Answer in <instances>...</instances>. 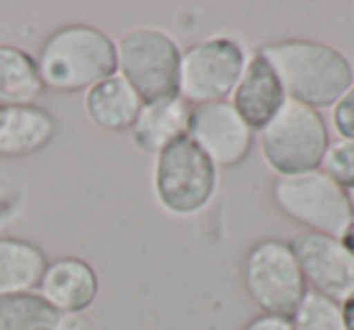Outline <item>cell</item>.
<instances>
[{"instance_id":"6da1fadb","label":"cell","mask_w":354,"mask_h":330,"mask_svg":"<svg viewBox=\"0 0 354 330\" xmlns=\"http://www.w3.org/2000/svg\"><path fill=\"white\" fill-rule=\"evenodd\" d=\"M267 64L279 75L286 98L310 109L335 107L354 85V71L339 49L313 39H281L262 44Z\"/></svg>"},{"instance_id":"7a4b0ae2","label":"cell","mask_w":354,"mask_h":330,"mask_svg":"<svg viewBox=\"0 0 354 330\" xmlns=\"http://www.w3.org/2000/svg\"><path fill=\"white\" fill-rule=\"evenodd\" d=\"M44 88L54 93H88L117 73V44L90 25H66L51 32L37 56Z\"/></svg>"},{"instance_id":"3957f363","label":"cell","mask_w":354,"mask_h":330,"mask_svg":"<svg viewBox=\"0 0 354 330\" xmlns=\"http://www.w3.org/2000/svg\"><path fill=\"white\" fill-rule=\"evenodd\" d=\"M330 146L328 124L318 109L286 100L274 119L260 131V153L277 178L320 168Z\"/></svg>"},{"instance_id":"277c9868","label":"cell","mask_w":354,"mask_h":330,"mask_svg":"<svg viewBox=\"0 0 354 330\" xmlns=\"http://www.w3.org/2000/svg\"><path fill=\"white\" fill-rule=\"evenodd\" d=\"M218 168L189 136L170 143L156 156L153 192L172 217H194L214 199Z\"/></svg>"},{"instance_id":"5b68a950","label":"cell","mask_w":354,"mask_h":330,"mask_svg":"<svg viewBox=\"0 0 354 330\" xmlns=\"http://www.w3.org/2000/svg\"><path fill=\"white\" fill-rule=\"evenodd\" d=\"M243 282L262 313L289 320L308 294V284L294 250L279 238H262L248 250L243 262Z\"/></svg>"},{"instance_id":"8992f818","label":"cell","mask_w":354,"mask_h":330,"mask_svg":"<svg viewBox=\"0 0 354 330\" xmlns=\"http://www.w3.org/2000/svg\"><path fill=\"white\" fill-rule=\"evenodd\" d=\"M183 51L167 32L156 27L129 30L117 42V73L143 102L177 95Z\"/></svg>"},{"instance_id":"52a82bcc","label":"cell","mask_w":354,"mask_h":330,"mask_svg":"<svg viewBox=\"0 0 354 330\" xmlns=\"http://www.w3.org/2000/svg\"><path fill=\"white\" fill-rule=\"evenodd\" d=\"M272 199L284 217L306 226V231L333 238H342L354 219L347 192L320 170L277 178Z\"/></svg>"},{"instance_id":"ba28073f","label":"cell","mask_w":354,"mask_h":330,"mask_svg":"<svg viewBox=\"0 0 354 330\" xmlns=\"http://www.w3.org/2000/svg\"><path fill=\"white\" fill-rule=\"evenodd\" d=\"M248 64V54L231 37H209L183 51L177 95L192 107L226 102Z\"/></svg>"},{"instance_id":"9c48e42d","label":"cell","mask_w":354,"mask_h":330,"mask_svg":"<svg viewBox=\"0 0 354 330\" xmlns=\"http://www.w3.org/2000/svg\"><path fill=\"white\" fill-rule=\"evenodd\" d=\"M304 272L308 291L342 304L354 294V255L339 238L325 233L301 231L289 241Z\"/></svg>"},{"instance_id":"30bf717a","label":"cell","mask_w":354,"mask_h":330,"mask_svg":"<svg viewBox=\"0 0 354 330\" xmlns=\"http://www.w3.org/2000/svg\"><path fill=\"white\" fill-rule=\"evenodd\" d=\"M187 136L212 158L216 168H236L248 158L255 141V131L228 100L192 107Z\"/></svg>"},{"instance_id":"8fae6325","label":"cell","mask_w":354,"mask_h":330,"mask_svg":"<svg viewBox=\"0 0 354 330\" xmlns=\"http://www.w3.org/2000/svg\"><path fill=\"white\" fill-rule=\"evenodd\" d=\"M286 93L281 88L279 75L274 73L267 59L255 51L252 56H248L245 71H243L241 80H238L236 90L231 95V104L241 119L260 134L272 119L279 114V109L286 102Z\"/></svg>"},{"instance_id":"7c38bea8","label":"cell","mask_w":354,"mask_h":330,"mask_svg":"<svg viewBox=\"0 0 354 330\" xmlns=\"http://www.w3.org/2000/svg\"><path fill=\"white\" fill-rule=\"evenodd\" d=\"M39 289L61 315H75L88 311L97 299L100 279L90 262L80 257H59L46 265Z\"/></svg>"},{"instance_id":"4fadbf2b","label":"cell","mask_w":354,"mask_h":330,"mask_svg":"<svg viewBox=\"0 0 354 330\" xmlns=\"http://www.w3.org/2000/svg\"><path fill=\"white\" fill-rule=\"evenodd\" d=\"M189 119H192V104L180 95H170V98L143 102L129 134L136 148L158 156L162 148L187 136Z\"/></svg>"},{"instance_id":"5bb4252c","label":"cell","mask_w":354,"mask_h":330,"mask_svg":"<svg viewBox=\"0 0 354 330\" xmlns=\"http://www.w3.org/2000/svg\"><path fill=\"white\" fill-rule=\"evenodd\" d=\"M56 136V122L39 104H0V158L41 151Z\"/></svg>"},{"instance_id":"9a60e30c","label":"cell","mask_w":354,"mask_h":330,"mask_svg":"<svg viewBox=\"0 0 354 330\" xmlns=\"http://www.w3.org/2000/svg\"><path fill=\"white\" fill-rule=\"evenodd\" d=\"M143 100L119 73L100 80L85 93V114L97 129L109 134L131 131Z\"/></svg>"},{"instance_id":"2e32d148","label":"cell","mask_w":354,"mask_h":330,"mask_svg":"<svg viewBox=\"0 0 354 330\" xmlns=\"http://www.w3.org/2000/svg\"><path fill=\"white\" fill-rule=\"evenodd\" d=\"M46 255L25 238L0 236V294L35 291L46 272Z\"/></svg>"},{"instance_id":"e0dca14e","label":"cell","mask_w":354,"mask_h":330,"mask_svg":"<svg viewBox=\"0 0 354 330\" xmlns=\"http://www.w3.org/2000/svg\"><path fill=\"white\" fill-rule=\"evenodd\" d=\"M41 93L37 59L20 46L0 44V104H35Z\"/></svg>"},{"instance_id":"ac0fdd59","label":"cell","mask_w":354,"mask_h":330,"mask_svg":"<svg viewBox=\"0 0 354 330\" xmlns=\"http://www.w3.org/2000/svg\"><path fill=\"white\" fill-rule=\"evenodd\" d=\"M61 313L37 291L0 294V330H54Z\"/></svg>"},{"instance_id":"d6986e66","label":"cell","mask_w":354,"mask_h":330,"mask_svg":"<svg viewBox=\"0 0 354 330\" xmlns=\"http://www.w3.org/2000/svg\"><path fill=\"white\" fill-rule=\"evenodd\" d=\"M291 330H347L342 320V306L328 296L308 291L291 315Z\"/></svg>"},{"instance_id":"ffe728a7","label":"cell","mask_w":354,"mask_h":330,"mask_svg":"<svg viewBox=\"0 0 354 330\" xmlns=\"http://www.w3.org/2000/svg\"><path fill=\"white\" fill-rule=\"evenodd\" d=\"M318 170L344 192L354 190V141H344V138L330 141Z\"/></svg>"},{"instance_id":"44dd1931","label":"cell","mask_w":354,"mask_h":330,"mask_svg":"<svg viewBox=\"0 0 354 330\" xmlns=\"http://www.w3.org/2000/svg\"><path fill=\"white\" fill-rule=\"evenodd\" d=\"M333 124H335V131L339 134V138L354 141V85L335 102Z\"/></svg>"},{"instance_id":"7402d4cb","label":"cell","mask_w":354,"mask_h":330,"mask_svg":"<svg viewBox=\"0 0 354 330\" xmlns=\"http://www.w3.org/2000/svg\"><path fill=\"white\" fill-rule=\"evenodd\" d=\"M241 330H291L289 318H279V315H267L260 313L255 318H250Z\"/></svg>"},{"instance_id":"603a6c76","label":"cell","mask_w":354,"mask_h":330,"mask_svg":"<svg viewBox=\"0 0 354 330\" xmlns=\"http://www.w3.org/2000/svg\"><path fill=\"white\" fill-rule=\"evenodd\" d=\"M54 330H100V328L90 318H85L83 313H75V315H61L59 325Z\"/></svg>"},{"instance_id":"cb8c5ba5","label":"cell","mask_w":354,"mask_h":330,"mask_svg":"<svg viewBox=\"0 0 354 330\" xmlns=\"http://www.w3.org/2000/svg\"><path fill=\"white\" fill-rule=\"evenodd\" d=\"M342 320H344V328L354 330V294L349 296L347 301H342Z\"/></svg>"},{"instance_id":"d4e9b609","label":"cell","mask_w":354,"mask_h":330,"mask_svg":"<svg viewBox=\"0 0 354 330\" xmlns=\"http://www.w3.org/2000/svg\"><path fill=\"white\" fill-rule=\"evenodd\" d=\"M339 241H342V243H344V248H347V250L354 255V219H352V223L347 226V231H344V236L339 238Z\"/></svg>"},{"instance_id":"484cf974","label":"cell","mask_w":354,"mask_h":330,"mask_svg":"<svg viewBox=\"0 0 354 330\" xmlns=\"http://www.w3.org/2000/svg\"><path fill=\"white\" fill-rule=\"evenodd\" d=\"M12 209V202H8V199H3L0 197V221H3V219H6V214L10 212Z\"/></svg>"},{"instance_id":"4316f807","label":"cell","mask_w":354,"mask_h":330,"mask_svg":"<svg viewBox=\"0 0 354 330\" xmlns=\"http://www.w3.org/2000/svg\"><path fill=\"white\" fill-rule=\"evenodd\" d=\"M347 197H349V204H352V214H354V190H349Z\"/></svg>"}]
</instances>
